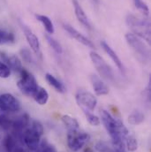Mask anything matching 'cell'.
I'll return each mask as SVG.
<instances>
[{
    "label": "cell",
    "mask_w": 151,
    "mask_h": 152,
    "mask_svg": "<svg viewBox=\"0 0 151 152\" xmlns=\"http://www.w3.org/2000/svg\"><path fill=\"white\" fill-rule=\"evenodd\" d=\"M100 113L103 124L112 140V145L117 146L124 144L123 139L125 138L129 133L123 122L114 118L106 110H101Z\"/></svg>",
    "instance_id": "1"
},
{
    "label": "cell",
    "mask_w": 151,
    "mask_h": 152,
    "mask_svg": "<svg viewBox=\"0 0 151 152\" xmlns=\"http://www.w3.org/2000/svg\"><path fill=\"white\" fill-rule=\"evenodd\" d=\"M127 26L132 29L133 35L143 38L149 43L150 42V24L149 20L136 17L133 14H127L125 19Z\"/></svg>",
    "instance_id": "2"
},
{
    "label": "cell",
    "mask_w": 151,
    "mask_h": 152,
    "mask_svg": "<svg viewBox=\"0 0 151 152\" xmlns=\"http://www.w3.org/2000/svg\"><path fill=\"white\" fill-rule=\"evenodd\" d=\"M20 74V78L17 82L19 89L25 96L28 97H34L39 88L36 79L30 72H28L25 68H22Z\"/></svg>",
    "instance_id": "3"
},
{
    "label": "cell",
    "mask_w": 151,
    "mask_h": 152,
    "mask_svg": "<svg viewBox=\"0 0 151 152\" xmlns=\"http://www.w3.org/2000/svg\"><path fill=\"white\" fill-rule=\"evenodd\" d=\"M90 58L99 73V75L102 76L104 79L111 81L112 83L115 82V75L113 74V71L112 70L111 66L105 62V60L96 51H91L90 52Z\"/></svg>",
    "instance_id": "4"
},
{
    "label": "cell",
    "mask_w": 151,
    "mask_h": 152,
    "mask_svg": "<svg viewBox=\"0 0 151 152\" xmlns=\"http://www.w3.org/2000/svg\"><path fill=\"white\" fill-rule=\"evenodd\" d=\"M125 40L127 43L132 47V49L135 51V53L139 55L143 62L147 63L150 60V50L144 43V42L141 40V38L132 33H128L125 35Z\"/></svg>",
    "instance_id": "5"
},
{
    "label": "cell",
    "mask_w": 151,
    "mask_h": 152,
    "mask_svg": "<svg viewBox=\"0 0 151 152\" xmlns=\"http://www.w3.org/2000/svg\"><path fill=\"white\" fill-rule=\"evenodd\" d=\"M90 136L88 133L76 130V131H68L67 134V144L69 149L72 151H80L89 140Z\"/></svg>",
    "instance_id": "6"
},
{
    "label": "cell",
    "mask_w": 151,
    "mask_h": 152,
    "mask_svg": "<svg viewBox=\"0 0 151 152\" xmlns=\"http://www.w3.org/2000/svg\"><path fill=\"white\" fill-rule=\"evenodd\" d=\"M76 102L83 111L88 112H93L97 104L96 97L87 91L78 92L76 95Z\"/></svg>",
    "instance_id": "7"
},
{
    "label": "cell",
    "mask_w": 151,
    "mask_h": 152,
    "mask_svg": "<svg viewBox=\"0 0 151 152\" xmlns=\"http://www.w3.org/2000/svg\"><path fill=\"white\" fill-rule=\"evenodd\" d=\"M41 136L42 135L31 126L25 129V131L22 133V138L25 145L32 151H36L39 149Z\"/></svg>",
    "instance_id": "8"
},
{
    "label": "cell",
    "mask_w": 151,
    "mask_h": 152,
    "mask_svg": "<svg viewBox=\"0 0 151 152\" xmlns=\"http://www.w3.org/2000/svg\"><path fill=\"white\" fill-rule=\"evenodd\" d=\"M0 104L3 112L16 113L20 110L19 100L10 93H4L0 96Z\"/></svg>",
    "instance_id": "9"
},
{
    "label": "cell",
    "mask_w": 151,
    "mask_h": 152,
    "mask_svg": "<svg viewBox=\"0 0 151 152\" xmlns=\"http://www.w3.org/2000/svg\"><path fill=\"white\" fill-rule=\"evenodd\" d=\"M20 26L21 28L23 30V33L26 37V39L29 44V46L31 47L32 50L36 54V55H40L41 54V45H40V42L37 37L36 36V34L25 24L20 22Z\"/></svg>",
    "instance_id": "10"
},
{
    "label": "cell",
    "mask_w": 151,
    "mask_h": 152,
    "mask_svg": "<svg viewBox=\"0 0 151 152\" xmlns=\"http://www.w3.org/2000/svg\"><path fill=\"white\" fill-rule=\"evenodd\" d=\"M63 28L72 37L74 38L76 41H78L79 42H80L81 44H83L86 47L91 48V49H95V44L85 36H83L81 33H80L78 30H76L74 27H72L71 25L67 24V23H63Z\"/></svg>",
    "instance_id": "11"
},
{
    "label": "cell",
    "mask_w": 151,
    "mask_h": 152,
    "mask_svg": "<svg viewBox=\"0 0 151 152\" xmlns=\"http://www.w3.org/2000/svg\"><path fill=\"white\" fill-rule=\"evenodd\" d=\"M1 58L4 60V63H5L9 68L11 69V71H14L17 73H20L22 69V66H21V62L20 60V58L15 56V55H7L4 53H1Z\"/></svg>",
    "instance_id": "12"
},
{
    "label": "cell",
    "mask_w": 151,
    "mask_h": 152,
    "mask_svg": "<svg viewBox=\"0 0 151 152\" xmlns=\"http://www.w3.org/2000/svg\"><path fill=\"white\" fill-rule=\"evenodd\" d=\"M90 80H91L94 91L97 96H104L109 93V88L107 85L101 80V78H99L96 75H92L90 77Z\"/></svg>",
    "instance_id": "13"
},
{
    "label": "cell",
    "mask_w": 151,
    "mask_h": 152,
    "mask_svg": "<svg viewBox=\"0 0 151 152\" xmlns=\"http://www.w3.org/2000/svg\"><path fill=\"white\" fill-rule=\"evenodd\" d=\"M73 5L74 8V12H75V16L77 20L87 28L91 29L92 26L90 24V21L88 18V16L86 15L83 8L81 7V5L80 4V3L77 0H73Z\"/></svg>",
    "instance_id": "14"
},
{
    "label": "cell",
    "mask_w": 151,
    "mask_h": 152,
    "mask_svg": "<svg viewBox=\"0 0 151 152\" xmlns=\"http://www.w3.org/2000/svg\"><path fill=\"white\" fill-rule=\"evenodd\" d=\"M101 45H102V48L104 49V50L108 54V56L112 58V60L115 63V65L117 66V68L119 69V71L122 74H125V67L123 66V63L120 60V58H118V56L117 55V53L112 50V48L106 42H104V41H102L101 42Z\"/></svg>",
    "instance_id": "15"
},
{
    "label": "cell",
    "mask_w": 151,
    "mask_h": 152,
    "mask_svg": "<svg viewBox=\"0 0 151 152\" xmlns=\"http://www.w3.org/2000/svg\"><path fill=\"white\" fill-rule=\"evenodd\" d=\"M28 126H29V117L27 114H23L22 116L12 121V128L14 133L22 134Z\"/></svg>",
    "instance_id": "16"
},
{
    "label": "cell",
    "mask_w": 151,
    "mask_h": 152,
    "mask_svg": "<svg viewBox=\"0 0 151 152\" xmlns=\"http://www.w3.org/2000/svg\"><path fill=\"white\" fill-rule=\"evenodd\" d=\"M45 78H46V80L48 81V83L51 87H53L58 92H59V93H65L66 92L65 85L59 80H58L55 76H53L50 74H46Z\"/></svg>",
    "instance_id": "17"
},
{
    "label": "cell",
    "mask_w": 151,
    "mask_h": 152,
    "mask_svg": "<svg viewBox=\"0 0 151 152\" xmlns=\"http://www.w3.org/2000/svg\"><path fill=\"white\" fill-rule=\"evenodd\" d=\"M64 125L66 126L67 131H76L80 129L79 122L74 118L69 116V115H63L61 118Z\"/></svg>",
    "instance_id": "18"
},
{
    "label": "cell",
    "mask_w": 151,
    "mask_h": 152,
    "mask_svg": "<svg viewBox=\"0 0 151 152\" xmlns=\"http://www.w3.org/2000/svg\"><path fill=\"white\" fill-rule=\"evenodd\" d=\"M36 17L37 20H39L42 24V26L44 27V28H45V30L47 31L48 34L51 35V34L54 33V31H55L54 25H53L51 20L48 16L42 15V14H36Z\"/></svg>",
    "instance_id": "19"
},
{
    "label": "cell",
    "mask_w": 151,
    "mask_h": 152,
    "mask_svg": "<svg viewBox=\"0 0 151 152\" xmlns=\"http://www.w3.org/2000/svg\"><path fill=\"white\" fill-rule=\"evenodd\" d=\"M34 99L40 105L46 104L49 100V94H48L47 90L42 87H39L35 96H34Z\"/></svg>",
    "instance_id": "20"
},
{
    "label": "cell",
    "mask_w": 151,
    "mask_h": 152,
    "mask_svg": "<svg viewBox=\"0 0 151 152\" xmlns=\"http://www.w3.org/2000/svg\"><path fill=\"white\" fill-rule=\"evenodd\" d=\"M3 144H4V147L6 151L13 152L15 148L17 147V141H16L15 137L12 136V134H7L4 139Z\"/></svg>",
    "instance_id": "21"
},
{
    "label": "cell",
    "mask_w": 151,
    "mask_h": 152,
    "mask_svg": "<svg viewBox=\"0 0 151 152\" xmlns=\"http://www.w3.org/2000/svg\"><path fill=\"white\" fill-rule=\"evenodd\" d=\"M144 114L142 113L140 111H135L133 112L132 113L129 115L128 117V122L131 125L136 126V125H140L141 123H142L144 121Z\"/></svg>",
    "instance_id": "22"
},
{
    "label": "cell",
    "mask_w": 151,
    "mask_h": 152,
    "mask_svg": "<svg viewBox=\"0 0 151 152\" xmlns=\"http://www.w3.org/2000/svg\"><path fill=\"white\" fill-rule=\"evenodd\" d=\"M15 41L14 35L5 29L0 28V44L12 43Z\"/></svg>",
    "instance_id": "23"
},
{
    "label": "cell",
    "mask_w": 151,
    "mask_h": 152,
    "mask_svg": "<svg viewBox=\"0 0 151 152\" xmlns=\"http://www.w3.org/2000/svg\"><path fill=\"white\" fill-rule=\"evenodd\" d=\"M45 38L47 40V42L50 44V46L53 49V50L58 53V54H61L63 52V48L61 46V44L58 42V41H57L55 38H53L50 35H46Z\"/></svg>",
    "instance_id": "24"
},
{
    "label": "cell",
    "mask_w": 151,
    "mask_h": 152,
    "mask_svg": "<svg viewBox=\"0 0 151 152\" xmlns=\"http://www.w3.org/2000/svg\"><path fill=\"white\" fill-rule=\"evenodd\" d=\"M125 144H126V148L130 152L135 151L138 148V142L136 138H134L133 135H127L125 137Z\"/></svg>",
    "instance_id": "25"
},
{
    "label": "cell",
    "mask_w": 151,
    "mask_h": 152,
    "mask_svg": "<svg viewBox=\"0 0 151 152\" xmlns=\"http://www.w3.org/2000/svg\"><path fill=\"white\" fill-rule=\"evenodd\" d=\"M84 114L86 116V118L87 120L88 121V123L92 126H97L100 125V118L96 116L95 114H93L91 112H88V111H83Z\"/></svg>",
    "instance_id": "26"
},
{
    "label": "cell",
    "mask_w": 151,
    "mask_h": 152,
    "mask_svg": "<svg viewBox=\"0 0 151 152\" xmlns=\"http://www.w3.org/2000/svg\"><path fill=\"white\" fill-rule=\"evenodd\" d=\"M133 4L135 5V7L141 11L142 13H144L145 15H149V12H150V9L147 5V4L145 2H143L142 0H133Z\"/></svg>",
    "instance_id": "27"
},
{
    "label": "cell",
    "mask_w": 151,
    "mask_h": 152,
    "mask_svg": "<svg viewBox=\"0 0 151 152\" xmlns=\"http://www.w3.org/2000/svg\"><path fill=\"white\" fill-rule=\"evenodd\" d=\"M20 55L23 58V60L27 63H29V64H34L35 60H34V58L30 52V50L27 48H23L20 50Z\"/></svg>",
    "instance_id": "28"
},
{
    "label": "cell",
    "mask_w": 151,
    "mask_h": 152,
    "mask_svg": "<svg viewBox=\"0 0 151 152\" xmlns=\"http://www.w3.org/2000/svg\"><path fill=\"white\" fill-rule=\"evenodd\" d=\"M12 120H11L6 116L0 115V126L3 129L7 130V129L12 128Z\"/></svg>",
    "instance_id": "29"
},
{
    "label": "cell",
    "mask_w": 151,
    "mask_h": 152,
    "mask_svg": "<svg viewBox=\"0 0 151 152\" xmlns=\"http://www.w3.org/2000/svg\"><path fill=\"white\" fill-rule=\"evenodd\" d=\"M10 75H11V69L9 68V66L5 63L0 61V78L6 79Z\"/></svg>",
    "instance_id": "30"
},
{
    "label": "cell",
    "mask_w": 151,
    "mask_h": 152,
    "mask_svg": "<svg viewBox=\"0 0 151 152\" xmlns=\"http://www.w3.org/2000/svg\"><path fill=\"white\" fill-rule=\"evenodd\" d=\"M96 150L99 152H113V150L104 142H98L96 144Z\"/></svg>",
    "instance_id": "31"
},
{
    "label": "cell",
    "mask_w": 151,
    "mask_h": 152,
    "mask_svg": "<svg viewBox=\"0 0 151 152\" xmlns=\"http://www.w3.org/2000/svg\"><path fill=\"white\" fill-rule=\"evenodd\" d=\"M31 127L33 128V129H35L37 133H39L41 135H42L43 134V126H42V125L37 121V120H33L32 121V123H31Z\"/></svg>",
    "instance_id": "32"
},
{
    "label": "cell",
    "mask_w": 151,
    "mask_h": 152,
    "mask_svg": "<svg viewBox=\"0 0 151 152\" xmlns=\"http://www.w3.org/2000/svg\"><path fill=\"white\" fill-rule=\"evenodd\" d=\"M13 152H26V151L23 148H21V147H16L15 150L13 151Z\"/></svg>",
    "instance_id": "33"
},
{
    "label": "cell",
    "mask_w": 151,
    "mask_h": 152,
    "mask_svg": "<svg viewBox=\"0 0 151 152\" xmlns=\"http://www.w3.org/2000/svg\"><path fill=\"white\" fill-rule=\"evenodd\" d=\"M4 113V112H3V109H2V107H1V104H0V113Z\"/></svg>",
    "instance_id": "34"
},
{
    "label": "cell",
    "mask_w": 151,
    "mask_h": 152,
    "mask_svg": "<svg viewBox=\"0 0 151 152\" xmlns=\"http://www.w3.org/2000/svg\"><path fill=\"white\" fill-rule=\"evenodd\" d=\"M93 1H94L95 3H98V0H93Z\"/></svg>",
    "instance_id": "35"
},
{
    "label": "cell",
    "mask_w": 151,
    "mask_h": 152,
    "mask_svg": "<svg viewBox=\"0 0 151 152\" xmlns=\"http://www.w3.org/2000/svg\"><path fill=\"white\" fill-rule=\"evenodd\" d=\"M0 141H1V136H0Z\"/></svg>",
    "instance_id": "36"
}]
</instances>
